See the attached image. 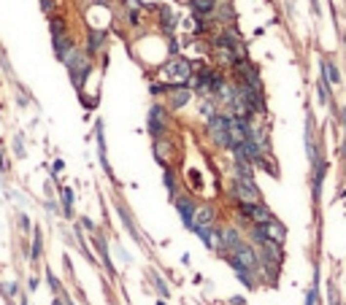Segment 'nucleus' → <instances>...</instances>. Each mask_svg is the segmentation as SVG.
I'll list each match as a JSON object with an SVG mask.
<instances>
[{
    "mask_svg": "<svg viewBox=\"0 0 346 305\" xmlns=\"http://www.w3.org/2000/svg\"><path fill=\"white\" fill-rule=\"evenodd\" d=\"M322 76L327 78L330 87H338V84H341V73H338V68H335L330 59H322Z\"/></svg>",
    "mask_w": 346,
    "mask_h": 305,
    "instance_id": "aec40b11",
    "label": "nucleus"
},
{
    "mask_svg": "<svg viewBox=\"0 0 346 305\" xmlns=\"http://www.w3.org/2000/svg\"><path fill=\"white\" fill-rule=\"evenodd\" d=\"M233 197L238 203H260V189L254 178H233Z\"/></svg>",
    "mask_w": 346,
    "mask_h": 305,
    "instance_id": "39448f33",
    "label": "nucleus"
},
{
    "mask_svg": "<svg viewBox=\"0 0 346 305\" xmlns=\"http://www.w3.org/2000/svg\"><path fill=\"white\" fill-rule=\"evenodd\" d=\"M95 243H98V248H100V254H103V265H106L108 267V273H111L114 276V265H111V257H108V246H106V241H103V238H95Z\"/></svg>",
    "mask_w": 346,
    "mask_h": 305,
    "instance_id": "393cba45",
    "label": "nucleus"
},
{
    "mask_svg": "<svg viewBox=\"0 0 346 305\" xmlns=\"http://www.w3.org/2000/svg\"><path fill=\"white\" fill-rule=\"evenodd\" d=\"M214 222H217V211H214L211 206H200V208H195L192 229H195V227H214Z\"/></svg>",
    "mask_w": 346,
    "mask_h": 305,
    "instance_id": "2eb2a0df",
    "label": "nucleus"
},
{
    "mask_svg": "<svg viewBox=\"0 0 346 305\" xmlns=\"http://www.w3.org/2000/svg\"><path fill=\"white\" fill-rule=\"evenodd\" d=\"M317 89H319V100L322 103H330V84H327V78H319V84H317Z\"/></svg>",
    "mask_w": 346,
    "mask_h": 305,
    "instance_id": "cd10ccee",
    "label": "nucleus"
},
{
    "mask_svg": "<svg viewBox=\"0 0 346 305\" xmlns=\"http://www.w3.org/2000/svg\"><path fill=\"white\" fill-rule=\"evenodd\" d=\"M46 276H49V278H46V281H49V286H52L54 292H60V281H57V278L52 276V273H46Z\"/></svg>",
    "mask_w": 346,
    "mask_h": 305,
    "instance_id": "f704fd0d",
    "label": "nucleus"
},
{
    "mask_svg": "<svg viewBox=\"0 0 346 305\" xmlns=\"http://www.w3.org/2000/svg\"><path fill=\"white\" fill-rule=\"evenodd\" d=\"M95 138H98V154H100V165H103V171L111 173L108 168V157H106V138H103V124H95Z\"/></svg>",
    "mask_w": 346,
    "mask_h": 305,
    "instance_id": "f3484780",
    "label": "nucleus"
},
{
    "mask_svg": "<svg viewBox=\"0 0 346 305\" xmlns=\"http://www.w3.org/2000/svg\"><path fill=\"white\" fill-rule=\"evenodd\" d=\"M41 8L43 14H54V0H41Z\"/></svg>",
    "mask_w": 346,
    "mask_h": 305,
    "instance_id": "473e14b6",
    "label": "nucleus"
},
{
    "mask_svg": "<svg viewBox=\"0 0 346 305\" xmlns=\"http://www.w3.org/2000/svg\"><path fill=\"white\" fill-rule=\"evenodd\" d=\"M165 73L170 76V84H189V78H192V73H195V62L187 57L173 54V59L165 65Z\"/></svg>",
    "mask_w": 346,
    "mask_h": 305,
    "instance_id": "7ed1b4c3",
    "label": "nucleus"
},
{
    "mask_svg": "<svg viewBox=\"0 0 346 305\" xmlns=\"http://www.w3.org/2000/svg\"><path fill=\"white\" fill-rule=\"evenodd\" d=\"M235 178H254V173H252V162H246V159L235 157Z\"/></svg>",
    "mask_w": 346,
    "mask_h": 305,
    "instance_id": "5701e85b",
    "label": "nucleus"
},
{
    "mask_svg": "<svg viewBox=\"0 0 346 305\" xmlns=\"http://www.w3.org/2000/svg\"><path fill=\"white\" fill-rule=\"evenodd\" d=\"M305 305H317V278H314V286H311L308 294H305Z\"/></svg>",
    "mask_w": 346,
    "mask_h": 305,
    "instance_id": "7c9ffc66",
    "label": "nucleus"
},
{
    "mask_svg": "<svg viewBox=\"0 0 346 305\" xmlns=\"http://www.w3.org/2000/svg\"><path fill=\"white\" fill-rule=\"evenodd\" d=\"M60 200H62V213L65 216H73V192L68 187L60 189Z\"/></svg>",
    "mask_w": 346,
    "mask_h": 305,
    "instance_id": "b1692460",
    "label": "nucleus"
},
{
    "mask_svg": "<svg viewBox=\"0 0 346 305\" xmlns=\"http://www.w3.org/2000/svg\"><path fill=\"white\" fill-rule=\"evenodd\" d=\"M152 152H154V159H157L163 168H170V162H173V157H176V146H173V141H170L168 135H160V138H154Z\"/></svg>",
    "mask_w": 346,
    "mask_h": 305,
    "instance_id": "0eeeda50",
    "label": "nucleus"
},
{
    "mask_svg": "<svg viewBox=\"0 0 346 305\" xmlns=\"http://www.w3.org/2000/svg\"><path fill=\"white\" fill-rule=\"evenodd\" d=\"M54 305H62V300H54Z\"/></svg>",
    "mask_w": 346,
    "mask_h": 305,
    "instance_id": "58836bf2",
    "label": "nucleus"
},
{
    "mask_svg": "<svg viewBox=\"0 0 346 305\" xmlns=\"http://www.w3.org/2000/svg\"><path fill=\"white\" fill-rule=\"evenodd\" d=\"M62 168H65V162H62V159H57V162H54V168H52V171H54V173H60V171H62Z\"/></svg>",
    "mask_w": 346,
    "mask_h": 305,
    "instance_id": "e433bc0d",
    "label": "nucleus"
},
{
    "mask_svg": "<svg viewBox=\"0 0 346 305\" xmlns=\"http://www.w3.org/2000/svg\"><path fill=\"white\" fill-rule=\"evenodd\" d=\"M195 200L192 197H187V194H182V197H176V211H179V216H182V222L187 224L189 229H192V222H195Z\"/></svg>",
    "mask_w": 346,
    "mask_h": 305,
    "instance_id": "f8f14e48",
    "label": "nucleus"
},
{
    "mask_svg": "<svg viewBox=\"0 0 346 305\" xmlns=\"http://www.w3.org/2000/svg\"><path fill=\"white\" fill-rule=\"evenodd\" d=\"M217 22H222V24H233L235 22V11H233V6H230V0H224V3H217Z\"/></svg>",
    "mask_w": 346,
    "mask_h": 305,
    "instance_id": "6ab92c4d",
    "label": "nucleus"
},
{
    "mask_svg": "<svg viewBox=\"0 0 346 305\" xmlns=\"http://www.w3.org/2000/svg\"><path fill=\"white\" fill-rule=\"evenodd\" d=\"M149 92H152V95H157V97H160V95H168V84H160V81H154L152 87H149Z\"/></svg>",
    "mask_w": 346,
    "mask_h": 305,
    "instance_id": "c756f323",
    "label": "nucleus"
},
{
    "mask_svg": "<svg viewBox=\"0 0 346 305\" xmlns=\"http://www.w3.org/2000/svg\"><path fill=\"white\" fill-rule=\"evenodd\" d=\"M157 305H165V303H157Z\"/></svg>",
    "mask_w": 346,
    "mask_h": 305,
    "instance_id": "ea45409f",
    "label": "nucleus"
},
{
    "mask_svg": "<svg viewBox=\"0 0 346 305\" xmlns=\"http://www.w3.org/2000/svg\"><path fill=\"white\" fill-rule=\"evenodd\" d=\"M163 181H165V189H168L170 200H173V197H176V192H179V181H176V173H173V168H165Z\"/></svg>",
    "mask_w": 346,
    "mask_h": 305,
    "instance_id": "4be33fe9",
    "label": "nucleus"
},
{
    "mask_svg": "<svg viewBox=\"0 0 346 305\" xmlns=\"http://www.w3.org/2000/svg\"><path fill=\"white\" fill-rule=\"evenodd\" d=\"M265 232V241H273V243H284V238H287V229H284V224H279L276 219H270V222L260 224Z\"/></svg>",
    "mask_w": 346,
    "mask_h": 305,
    "instance_id": "4468645a",
    "label": "nucleus"
},
{
    "mask_svg": "<svg viewBox=\"0 0 346 305\" xmlns=\"http://www.w3.org/2000/svg\"><path fill=\"white\" fill-rule=\"evenodd\" d=\"M108 41V33L106 30H87V54L89 57H95L98 52H103V46H106Z\"/></svg>",
    "mask_w": 346,
    "mask_h": 305,
    "instance_id": "9b49d317",
    "label": "nucleus"
},
{
    "mask_svg": "<svg viewBox=\"0 0 346 305\" xmlns=\"http://www.w3.org/2000/svg\"><path fill=\"white\" fill-rule=\"evenodd\" d=\"M62 65L68 68V73H71V81H73V87H76L79 92H81V89H84V81H87L89 71H92V62H89V54H87V52H81V49H73V52L62 59Z\"/></svg>",
    "mask_w": 346,
    "mask_h": 305,
    "instance_id": "f257e3e1",
    "label": "nucleus"
},
{
    "mask_svg": "<svg viewBox=\"0 0 346 305\" xmlns=\"http://www.w3.org/2000/svg\"><path fill=\"white\" fill-rule=\"evenodd\" d=\"M341 119H344V130H346V108L341 111Z\"/></svg>",
    "mask_w": 346,
    "mask_h": 305,
    "instance_id": "4c0bfd02",
    "label": "nucleus"
},
{
    "mask_svg": "<svg viewBox=\"0 0 346 305\" xmlns=\"http://www.w3.org/2000/svg\"><path fill=\"white\" fill-rule=\"evenodd\" d=\"M19 224H22V229H30V219H27V213H22V216H19Z\"/></svg>",
    "mask_w": 346,
    "mask_h": 305,
    "instance_id": "c9c22d12",
    "label": "nucleus"
},
{
    "mask_svg": "<svg viewBox=\"0 0 346 305\" xmlns=\"http://www.w3.org/2000/svg\"><path fill=\"white\" fill-rule=\"evenodd\" d=\"M187 3H189L195 17H214L219 0H187Z\"/></svg>",
    "mask_w": 346,
    "mask_h": 305,
    "instance_id": "dca6fc26",
    "label": "nucleus"
},
{
    "mask_svg": "<svg viewBox=\"0 0 346 305\" xmlns=\"http://www.w3.org/2000/svg\"><path fill=\"white\" fill-rule=\"evenodd\" d=\"M146 130L152 138H160V135H168L170 130V116H168V108L160 106V103H154L152 108H149V119H146Z\"/></svg>",
    "mask_w": 346,
    "mask_h": 305,
    "instance_id": "20e7f679",
    "label": "nucleus"
},
{
    "mask_svg": "<svg viewBox=\"0 0 346 305\" xmlns=\"http://www.w3.org/2000/svg\"><path fill=\"white\" fill-rule=\"evenodd\" d=\"M103 3H108V0H103Z\"/></svg>",
    "mask_w": 346,
    "mask_h": 305,
    "instance_id": "a19ab883",
    "label": "nucleus"
},
{
    "mask_svg": "<svg viewBox=\"0 0 346 305\" xmlns=\"http://www.w3.org/2000/svg\"><path fill=\"white\" fill-rule=\"evenodd\" d=\"M33 262L41 259V229H33V254H30Z\"/></svg>",
    "mask_w": 346,
    "mask_h": 305,
    "instance_id": "a878e982",
    "label": "nucleus"
},
{
    "mask_svg": "<svg viewBox=\"0 0 346 305\" xmlns=\"http://www.w3.org/2000/svg\"><path fill=\"white\" fill-rule=\"evenodd\" d=\"M157 24L165 36H173L179 27V14L173 11V6H160L157 8Z\"/></svg>",
    "mask_w": 346,
    "mask_h": 305,
    "instance_id": "9d476101",
    "label": "nucleus"
},
{
    "mask_svg": "<svg viewBox=\"0 0 346 305\" xmlns=\"http://www.w3.org/2000/svg\"><path fill=\"white\" fill-rule=\"evenodd\" d=\"M52 46H54V57L62 62V59L76 49V43H73V38L65 33V36H52Z\"/></svg>",
    "mask_w": 346,
    "mask_h": 305,
    "instance_id": "ddd939ff",
    "label": "nucleus"
},
{
    "mask_svg": "<svg viewBox=\"0 0 346 305\" xmlns=\"http://www.w3.org/2000/svg\"><path fill=\"white\" fill-rule=\"evenodd\" d=\"M152 284H154V286H157V292H160V297H168V286H165V281H163V278H160L157 276V273H152Z\"/></svg>",
    "mask_w": 346,
    "mask_h": 305,
    "instance_id": "c85d7f7f",
    "label": "nucleus"
},
{
    "mask_svg": "<svg viewBox=\"0 0 346 305\" xmlns=\"http://www.w3.org/2000/svg\"><path fill=\"white\" fill-rule=\"evenodd\" d=\"M49 33L52 36H65L68 33V19L62 14H49Z\"/></svg>",
    "mask_w": 346,
    "mask_h": 305,
    "instance_id": "a211bd4d",
    "label": "nucleus"
},
{
    "mask_svg": "<svg viewBox=\"0 0 346 305\" xmlns=\"http://www.w3.org/2000/svg\"><path fill=\"white\" fill-rule=\"evenodd\" d=\"M192 100V87L189 84H168V106L173 111L184 108Z\"/></svg>",
    "mask_w": 346,
    "mask_h": 305,
    "instance_id": "6e6552de",
    "label": "nucleus"
},
{
    "mask_svg": "<svg viewBox=\"0 0 346 305\" xmlns=\"http://www.w3.org/2000/svg\"><path fill=\"white\" fill-rule=\"evenodd\" d=\"M205 130L211 135V141L217 143L219 149H230V127H227V114L214 111L205 122Z\"/></svg>",
    "mask_w": 346,
    "mask_h": 305,
    "instance_id": "f03ea898",
    "label": "nucleus"
},
{
    "mask_svg": "<svg viewBox=\"0 0 346 305\" xmlns=\"http://www.w3.org/2000/svg\"><path fill=\"white\" fill-rule=\"evenodd\" d=\"M238 213L244 219H249L252 224H265L273 219V213H270L268 206H263V203H238Z\"/></svg>",
    "mask_w": 346,
    "mask_h": 305,
    "instance_id": "423d86ee",
    "label": "nucleus"
},
{
    "mask_svg": "<svg viewBox=\"0 0 346 305\" xmlns=\"http://www.w3.org/2000/svg\"><path fill=\"white\" fill-rule=\"evenodd\" d=\"M222 243H224V251H233V248L241 243L238 229H235V227H224L222 229Z\"/></svg>",
    "mask_w": 346,
    "mask_h": 305,
    "instance_id": "412c9836",
    "label": "nucleus"
},
{
    "mask_svg": "<svg viewBox=\"0 0 346 305\" xmlns=\"http://www.w3.org/2000/svg\"><path fill=\"white\" fill-rule=\"evenodd\" d=\"M14 154H17V157H24V143H22V138H17V141H14Z\"/></svg>",
    "mask_w": 346,
    "mask_h": 305,
    "instance_id": "2f4dec72",
    "label": "nucleus"
},
{
    "mask_svg": "<svg viewBox=\"0 0 346 305\" xmlns=\"http://www.w3.org/2000/svg\"><path fill=\"white\" fill-rule=\"evenodd\" d=\"M119 216H122L124 227H127L130 232H133L135 238H138V232H135V222H133V216H130V213H127V208H124V206H119Z\"/></svg>",
    "mask_w": 346,
    "mask_h": 305,
    "instance_id": "bb28decb",
    "label": "nucleus"
},
{
    "mask_svg": "<svg viewBox=\"0 0 346 305\" xmlns=\"http://www.w3.org/2000/svg\"><path fill=\"white\" fill-rule=\"evenodd\" d=\"M224 254H227V251H224ZM230 254H233V257L238 259V262L244 265V267H246V270H252V273H254V270H257V265H260V257H257V251H254V248L249 246V243H244V241H241V243H238V246H235V248H233V251H230Z\"/></svg>",
    "mask_w": 346,
    "mask_h": 305,
    "instance_id": "1a4fd4ad",
    "label": "nucleus"
},
{
    "mask_svg": "<svg viewBox=\"0 0 346 305\" xmlns=\"http://www.w3.org/2000/svg\"><path fill=\"white\" fill-rule=\"evenodd\" d=\"M0 292H3V294H14V292H17V284H3Z\"/></svg>",
    "mask_w": 346,
    "mask_h": 305,
    "instance_id": "72a5a7b5",
    "label": "nucleus"
}]
</instances>
